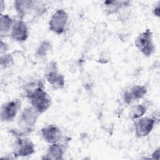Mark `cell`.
<instances>
[{"instance_id":"obj_18","label":"cell","mask_w":160,"mask_h":160,"mask_svg":"<svg viewBox=\"0 0 160 160\" xmlns=\"http://www.w3.org/2000/svg\"><path fill=\"white\" fill-rule=\"evenodd\" d=\"M13 64V58L9 54H5L1 56V66L2 68H7Z\"/></svg>"},{"instance_id":"obj_2","label":"cell","mask_w":160,"mask_h":160,"mask_svg":"<svg viewBox=\"0 0 160 160\" xmlns=\"http://www.w3.org/2000/svg\"><path fill=\"white\" fill-rule=\"evenodd\" d=\"M134 43L136 48L146 56H150L155 51L152 41V33L149 29H147L139 34Z\"/></svg>"},{"instance_id":"obj_13","label":"cell","mask_w":160,"mask_h":160,"mask_svg":"<svg viewBox=\"0 0 160 160\" xmlns=\"http://www.w3.org/2000/svg\"><path fill=\"white\" fill-rule=\"evenodd\" d=\"M63 149L62 147L58 143L52 144L48 148L46 156L43 158L45 159L59 160L62 159Z\"/></svg>"},{"instance_id":"obj_4","label":"cell","mask_w":160,"mask_h":160,"mask_svg":"<svg viewBox=\"0 0 160 160\" xmlns=\"http://www.w3.org/2000/svg\"><path fill=\"white\" fill-rule=\"evenodd\" d=\"M39 113L32 107L25 108L21 112L19 119V125L24 132H30L33 130Z\"/></svg>"},{"instance_id":"obj_14","label":"cell","mask_w":160,"mask_h":160,"mask_svg":"<svg viewBox=\"0 0 160 160\" xmlns=\"http://www.w3.org/2000/svg\"><path fill=\"white\" fill-rule=\"evenodd\" d=\"M129 3L130 2L128 1H106L104 2L105 9L109 14L115 13L120 8L128 6Z\"/></svg>"},{"instance_id":"obj_6","label":"cell","mask_w":160,"mask_h":160,"mask_svg":"<svg viewBox=\"0 0 160 160\" xmlns=\"http://www.w3.org/2000/svg\"><path fill=\"white\" fill-rule=\"evenodd\" d=\"M35 152L34 144L31 139L17 137L13 145V154L16 157L28 156L32 154Z\"/></svg>"},{"instance_id":"obj_17","label":"cell","mask_w":160,"mask_h":160,"mask_svg":"<svg viewBox=\"0 0 160 160\" xmlns=\"http://www.w3.org/2000/svg\"><path fill=\"white\" fill-rule=\"evenodd\" d=\"M51 44L48 41H44L41 42L37 49L36 55L39 57H44L47 54L48 51L50 49Z\"/></svg>"},{"instance_id":"obj_12","label":"cell","mask_w":160,"mask_h":160,"mask_svg":"<svg viewBox=\"0 0 160 160\" xmlns=\"http://www.w3.org/2000/svg\"><path fill=\"white\" fill-rule=\"evenodd\" d=\"M36 1H15L14 8L21 19H23L24 16L30 13L34 9Z\"/></svg>"},{"instance_id":"obj_22","label":"cell","mask_w":160,"mask_h":160,"mask_svg":"<svg viewBox=\"0 0 160 160\" xmlns=\"http://www.w3.org/2000/svg\"><path fill=\"white\" fill-rule=\"evenodd\" d=\"M4 1L1 0L0 1V9H1V14H2V12L3 10H4Z\"/></svg>"},{"instance_id":"obj_19","label":"cell","mask_w":160,"mask_h":160,"mask_svg":"<svg viewBox=\"0 0 160 160\" xmlns=\"http://www.w3.org/2000/svg\"><path fill=\"white\" fill-rule=\"evenodd\" d=\"M152 158L154 159H159V148H158L152 153Z\"/></svg>"},{"instance_id":"obj_10","label":"cell","mask_w":160,"mask_h":160,"mask_svg":"<svg viewBox=\"0 0 160 160\" xmlns=\"http://www.w3.org/2000/svg\"><path fill=\"white\" fill-rule=\"evenodd\" d=\"M29 32L26 23L22 19L16 21L11 29V36L18 42H24L28 38Z\"/></svg>"},{"instance_id":"obj_15","label":"cell","mask_w":160,"mask_h":160,"mask_svg":"<svg viewBox=\"0 0 160 160\" xmlns=\"http://www.w3.org/2000/svg\"><path fill=\"white\" fill-rule=\"evenodd\" d=\"M14 23L12 19L9 15L1 14L0 32L1 36L4 34L6 35L10 31V30H11Z\"/></svg>"},{"instance_id":"obj_5","label":"cell","mask_w":160,"mask_h":160,"mask_svg":"<svg viewBox=\"0 0 160 160\" xmlns=\"http://www.w3.org/2000/svg\"><path fill=\"white\" fill-rule=\"evenodd\" d=\"M68 18V13L63 9H58L49 20V30L57 34H62L64 31Z\"/></svg>"},{"instance_id":"obj_3","label":"cell","mask_w":160,"mask_h":160,"mask_svg":"<svg viewBox=\"0 0 160 160\" xmlns=\"http://www.w3.org/2000/svg\"><path fill=\"white\" fill-rule=\"evenodd\" d=\"M44 77L54 89H62L65 85L64 77L58 71L56 62L54 61H51L48 65L45 70Z\"/></svg>"},{"instance_id":"obj_7","label":"cell","mask_w":160,"mask_h":160,"mask_svg":"<svg viewBox=\"0 0 160 160\" xmlns=\"http://www.w3.org/2000/svg\"><path fill=\"white\" fill-rule=\"evenodd\" d=\"M21 102L18 99H15L4 103L1 109V119L2 121H11L13 120L19 109H21Z\"/></svg>"},{"instance_id":"obj_1","label":"cell","mask_w":160,"mask_h":160,"mask_svg":"<svg viewBox=\"0 0 160 160\" xmlns=\"http://www.w3.org/2000/svg\"><path fill=\"white\" fill-rule=\"evenodd\" d=\"M26 92L32 107L39 114L46 112L51 107V98L44 91L41 81L30 83L28 85Z\"/></svg>"},{"instance_id":"obj_9","label":"cell","mask_w":160,"mask_h":160,"mask_svg":"<svg viewBox=\"0 0 160 160\" xmlns=\"http://www.w3.org/2000/svg\"><path fill=\"white\" fill-rule=\"evenodd\" d=\"M41 136L43 139L51 144L58 143L62 138V132L56 125H48L41 129Z\"/></svg>"},{"instance_id":"obj_21","label":"cell","mask_w":160,"mask_h":160,"mask_svg":"<svg viewBox=\"0 0 160 160\" xmlns=\"http://www.w3.org/2000/svg\"><path fill=\"white\" fill-rule=\"evenodd\" d=\"M8 49V45L6 43H4L2 41H1V52L2 53L3 51H6Z\"/></svg>"},{"instance_id":"obj_20","label":"cell","mask_w":160,"mask_h":160,"mask_svg":"<svg viewBox=\"0 0 160 160\" xmlns=\"http://www.w3.org/2000/svg\"><path fill=\"white\" fill-rule=\"evenodd\" d=\"M159 9H160V8H159V4H157V6L153 9V14L155 16H158V17L159 16Z\"/></svg>"},{"instance_id":"obj_8","label":"cell","mask_w":160,"mask_h":160,"mask_svg":"<svg viewBox=\"0 0 160 160\" xmlns=\"http://www.w3.org/2000/svg\"><path fill=\"white\" fill-rule=\"evenodd\" d=\"M156 120L154 118H140L135 123V134L138 138L147 136L154 128Z\"/></svg>"},{"instance_id":"obj_11","label":"cell","mask_w":160,"mask_h":160,"mask_svg":"<svg viewBox=\"0 0 160 160\" xmlns=\"http://www.w3.org/2000/svg\"><path fill=\"white\" fill-rule=\"evenodd\" d=\"M147 92V89L144 86L135 85L130 90L126 91L123 95V99L126 104H131L134 101L140 99Z\"/></svg>"},{"instance_id":"obj_16","label":"cell","mask_w":160,"mask_h":160,"mask_svg":"<svg viewBox=\"0 0 160 160\" xmlns=\"http://www.w3.org/2000/svg\"><path fill=\"white\" fill-rule=\"evenodd\" d=\"M146 109L147 108L146 106L143 104H138L131 109L129 112V118L132 119H138L146 113Z\"/></svg>"}]
</instances>
